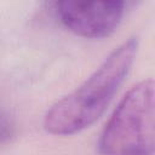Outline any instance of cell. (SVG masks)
I'll return each mask as SVG.
<instances>
[{
  "mask_svg": "<svg viewBox=\"0 0 155 155\" xmlns=\"http://www.w3.org/2000/svg\"><path fill=\"white\" fill-rule=\"evenodd\" d=\"M137 51V38L119 45L90 78L47 110L44 117L45 130L56 136H70L91 126L125 81Z\"/></svg>",
  "mask_w": 155,
  "mask_h": 155,
  "instance_id": "1",
  "label": "cell"
},
{
  "mask_svg": "<svg viewBox=\"0 0 155 155\" xmlns=\"http://www.w3.org/2000/svg\"><path fill=\"white\" fill-rule=\"evenodd\" d=\"M154 81L134 85L120 101L101 134V155L154 154Z\"/></svg>",
  "mask_w": 155,
  "mask_h": 155,
  "instance_id": "2",
  "label": "cell"
},
{
  "mask_svg": "<svg viewBox=\"0 0 155 155\" xmlns=\"http://www.w3.org/2000/svg\"><path fill=\"white\" fill-rule=\"evenodd\" d=\"M59 21L73 33L84 38L110 35L122 21L124 1H57L53 4Z\"/></svg>",
  "mask_w": 155,
  "mask_h": 155,
  "instance_id": "3",
  "label": "cell"
},
{
  "mask_svg": "<svg viewBox=\"0 0 155 155\" xmlns=\"http://www.w3.org/2000/svg\"><path fill=\"white\" fill-rule=\"evenodd\" d=\"M15 131V126L7 110L0 102V144L7 142Z\"/></svg>",
  "mask_w": 155,
  "mask_h": 155,
  "instance_id": "4",
  "label": "cell"
}]
</instances>
